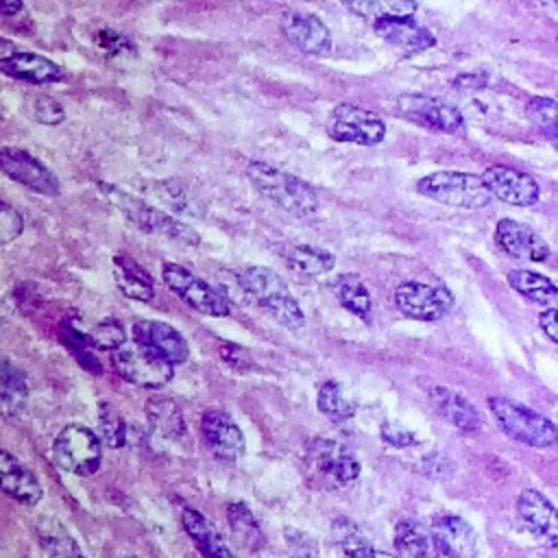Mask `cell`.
Returning a JSON list of instances; mask_svg holds the SVG:
<instances>
[{
  "instance_id": "cell-37",
  "label": "cell",
  "mask_w": 558,
  "mask_h": 558,
  "mask_svg": "<svg viewBox=\"0 0 558 558\" xmlns=\"http://www.w3.org/2000/svg\"><path fill=\"white\" fill-rule=\"evenodd\" d=\"M99 438L110 449H121L127 443V425L123 414L110 401L99 404Z\"/></svg>"
},
{
  "instance_id": "cell-41",
  "label": "cell",
  "mask_w": 558,
  "mask_h": 558,
  "mask_svg": "<svg viewBox=\"0 0 558 558\" xmlns=\"http://www.w3.org/2000/svg\"><path fill=\"white\" fill-rule=\"evenodd\" d=\"M25 230V221L23 216L10 206V203H3L0 206V238H3L5 245L14 243Z\"/></svg>"
},
{
  "instance_id": "cell-13",
  "label": "cell",
  "mask_w": 558,
  "mask_h": 558,
  "mask_svg": "<svg viewBox=\"0 0 558 558\" xmlns=\"http://www.w3.org/2000/svg\"><path fill=\"white\" fill-rule=\"evenodd\" d=\"M280 29L284 38L303 55L321 58L332 51V32L314 14L299 12V10H284L280 14Z\"/></svg>"
},
{
  "instance_id": "cell-4",
  "label": "cell",
  "mask_w": 558,
  "mask_h": 558,
  "mask_svg": "<svg viewBox=\"0 0 558 558\" xmlns=\"http://www.w3.org/2000/svg\"><path fill=\"white\" fill-rule=\"evenodd\" d=\"M488 410L499 430L525 447L549 449L558 443L556 423L514 399L488 397Z\"/></svg>"
},
{
  "instance_id": "cell-24",
  "label": "cell",
  "mask_w": 558,
  "mask_h": 558,
  "mask_svg": "<svg viewBox=\"0 0 558 558\" xmlns=\"http://www.w3.org/2000/svg\"><path fill=\"white\" fill-rule=\"evenodd\" d=\"M430 404L447 423H451L464 434H473L482 427V417L478 408L469 399H464L462 395L449 388H443V386L430 388Z\"/></svg>"
},
{
  "instance_id": "cell-47",
  "label": "cell",
  "mask_w": 558,
  "mask_h": 558,
  "mask_svg": "<svg viewBox=\"0 0 558 558\" xmlns=\"http://www.w3.org/2000/svg\"><path fill=\"white\" fill-rule=\"evenodd\" d=\"M347 556H349V558H399V556H393V554H388V551L375 549V547L369 545V543L354 547Z\"/></svg>"
},
{
  "instance_id": "cell-32",
  "label": "cell",
  "mask_w": 558,
  "mask_h": 558,
  "mask_svg": "<svg viewBox=\"0 0 558 558\" xmlns=\"http://www.w3.org/2000/svg\"><path fill=\"white\" fill-rule=\"evenodd\" d=\"M284 258H286V264L303 277L327 275L336 264L334 253L314 245H293L286 249Z\"/></svg>"
},
{
  "instance_id": "cell-16",
  "label": "cell",
  "mask_w": 558,
  "mask_h": 558,
  "mask_svg": "<svg viewBox=\"0 0 558 558\" xmlns=\"http://www.w3.org/2000/svg\"><path fill=\"white\" fill-rule=\"evenodd\" d=\"M482 179L491 190V195L508 206L532 208L538 203L541 188L536 179H532L521 171H514L510 166H488L482 173Z\"/></svg>"
},
{
  "instance_id": "cell-18",
  "label": "cell",
  "mask_w": 558,
  "mask_h": 558,
  "mask_svg": "<svg viewBox=\"0 0 558 558\" xmlns=\"http://www.w3.org/2000/svg\"><path fill=\"white\" fill-rule=\"evenodd\" d=\"M432 536L438 549L449 558H482L478 532L467 519L458 514H436L432 519Z\"/></svg>"
},
{
  "instance_id": "cell-39",
  "label": "cell",
  "mask_w": 558,
  "mask_h": 558,
  "mask_svg": "<svg viewBox=\"0 0 558 558\" xmlns=\"http://www.w3.org/2000/svg\"><path fill=\"white\" fill-rule=\"evenodd\" d=\"M125 340H127L125 327L116 319H106V321L97 323L92 327V332L88 334L90 347H95L99 351H119V349H123Z\"/></svg>"
},
{
  "instance_id": "cell-36",
  "label": "cell",
  "mask_w": 558,
  "mask_h": 558,
  "mask_svg": "<svg viewBox=\"0 0 558 558\" xmlns=\"http://www.w3.org/2000/svg\"><path fill=\"white\" fill-rule=\"evenodd\" d=\"M317 406L334 423H345L356 414V404L351 401V397H347L345 388L338 382H325L319 388Z\"/></svg>"
},
{
  "instance_id": "cell-3",
  "label": "cell",
  "mask_w": 558,
  "mask_h": 558,
  "mask_svg": "<svg viewBox=\"0 0 558 558\" xmlns=\"http://www.w3.org/2000/svg\"><path fill=\"white\" fill-rule=\"evenodd\" d=\"M99 190L134 227L142 230L147 234L166 236L171 240L193 245V247L201 243V236L193 227L184 225L182 221L166 214L164 210H158V208L145 203L142 199L125 193L123 188L112 186V184H99Z\"/></svg>"
},
{
  "instance_id": "cell-46",
  "label": "cell",
  "mask_w": 558,
  "mask_h": 558,
  "mask_svg": "<svg viewBox=\"0 0 558 558\" xmlns=\"http://www.w3.org/2000/svg\"><path fill=\"white\" fill-rule=\"evenodd\" d=\"M538 327L554 345H558V310H543L538 314Z\"/></svg>"
},
{
  "instance_id": "cell-7",
  "label": "cell",
  "mask_w": 558,
  "mask_h": 558,
  "mask_svg": "<svg viewBox=\"0 0 558 558\" xmlns=\"http://www.w3.org/2000/svg\"><path fill=\"white\" fill-rule=\"evenodd\" d=\"M101 445L103 441L90 427L71 423L58 434L53 454L62 469L75 475H95L101 467Z\"/></svg>"
},
{
  "instance_id": "cell-21",
  "label": "cell",
  "mask_w": 558,
  "mask_h": 558,
  "mask_svg": "<svg viewBox=\"0 0 558 558\" xmlns=\"http://www.w3.org/2000/svg\"><path fill=\"white\" fill-rule=\"evenodd\" d=\"M373 32L401 55H419L432 47H436V38L423 25L410 18H384L373 23Z\"/></svg>"
},
{
  "instance_id": "cell-40",
  "label": "cell",
  "mask_w": 558,
  "mask_h": 558,
  "mask_svg": "<svg viewBox=\"0 0 558 558\" xmlns=\"http://www.w3.org/2000/svg\"><path fill=\"white\" fill-rule=\"evenodd\" d=\"M27 112H29V116L36 119L40 125H49V127L62 125V123L66 121L64 108H62L53 97H47V95L29 97V99H27Z\"/></svg>"
},
{
  "instance_id": "cell-28",
  "label": "cell",
  "mask_w": 558,
  "mask_h": 558,
  "mask_svg": "<svg viewBox=\"0 0 558 558\" xmlns=\"http://www.w3.org/2000/svg\"><path fill=\"white\" fill-rule=\"evenodd\" d=\"M114 280L119 290L134 301H151L156 295L151 275L129 256L114 258Z\"/></svg>"
},
{
  "instance_id": "cell-12",
  "label": "cell",
  "mask_w": 558,
  "mask_h": 558,
  "mask_svg": "<svg viewBox=\"0 0 558 558\" xmlns=\"http://www.w3.org/2000/svg\"><path fill=\"white\" fill-rule=\"evenodd\" d=\"M0 166H3V173L29 188L32 193L45 195V197H60L62 195V186L60 179L55 177L53 171H49L38 158H34L32 153L23 151V149H14V147H5L0 151Z\"/></svg>"
},
{
  "instance_id": "cell-26",
  "label": "cell",
  "mask_w": 558,
  "mask_h": 558,
  "mask_svg": "<svg viewBox=\"0 0 558 558\" xmlns=\"http://www.w3.org/2000/svg\"><path fill=\"white\" fill-rule=\"evenodd\" d=\"M330 290L336 301L354 317L367 321L373 312V299L367 284L356 273H340L330 282Z\"/></svg>"
},
{
  "instance_id": "cell-14",
  "label": "cell",
  "mask_w": 558,
  "mask_h": 558,
  "mask_svg": "<svg viewBox=\"0 0 558 558\" xmlns=\"http://www.w3.org/2000/svg\"><path fill=\"white\" fill-rule=\"evenodd\" d=\"M517 517L545 547H558V508L536 488H523L517 497Z\"/></svg>"
},
{
  "instance_id": "cell-27",
  "label": "cell",
  "mask_w": 558,
  "mask_h": 558,
  "mask_svg": "<svg viewBox=\"0 0 558 558\" xmlns=\"http://www.w3.org/2000/svg\"><path fill=\"white\" fill-rule=\"evenodd\" d=\"M506 280L508 286L528 301L538 303L545 310H558V286L545 275L528 269H514L508 273Z\"/></svg>"
},
{
  "instance_id": "cell-5",
  "label": "cell",
  "mask_w": 558,
  "mask_h": 558,
  "mask_svg": "<svg viewBox=\"0 0 558 558\" xmlns=\"http://www.w3.org/2000/svg\"><path fill=\"white\" fill-rule=\"evenodd\" d=\"M417 193L425 199L458 210H482L493 199L480 175L462 171L430 173L417 182Z\"/></svg>"
},
{
  "instance_id": "cell-34",
  "label": "cell",
  "mask_w": 558,
  "mask_h": 558,
  "mask_svg": "<svg viewBox=\"0 0 558 558\" xmlns=\"http://www.w3.org/2000/svg\"><path fill=\"white\" fill-rule=\"evenodd\" d=\"M147 417L151 427L164 438H179L186 432L182 408L173 399H166V397L149 399Z\"/></svg>"
},
{
  "instance_id": "cell-48",
  "label": "cell",
  "mask_w": 558,
  "mask_h": 558,
  "mask_svg": "<svg viewBox=\"0 0 558 558\" xmlns=\"http://www.w3.org/2000/svg\"><path fill=\"white\" fill-rule=\"evenodd\" d=\"M23 10H25L23 0H3V16H5V18L18 16Z\"/></svg>"
},
{
  "instance_id": "cell-44",
  "label": "cell",
  "mask_w": 558,
  "mask_h": 558,
  "mask_svg": "<svg viewBox=\"0 0 558 558\" xmlns=\"http://www.w3.org/2000/svg\"><path fill=\"white\" fill-rule=\"evenodd\" d=\"M219 351H221V358H223L230 367H234V369H238V371H247V369L253 367V358L249 356V351H247L245 347L236 345V343H221V345H219Z\"/></svg>"
},
{
  "instance_id": "cell-38",
  "label": "cell",
  "mask_w": 558,
  "mask_h": 558,
  "mask_svg": "<svg viewBox=\"0 0 558 558\" xmlns=\"http://www.w3.org/2000/svg\"><path fill=\"white\" fill-rule=\"evenodd\" d=\"M528 121L543 136L558 142V101L547 97H534L528 103Z\"/></svg>"
},
{
  "instance_id": "cell-45",
  "label": "cell",
  "mask_w": 558,
  "mask_h": 558,
  "mask_svg": "<svg viewBox=\"0 0 558 558\" xmlns=\"http://www.w3.org/2000/svg\"><path fill=\"white\" fill-rule=\"evenodd\" d=\"M382 438L386 443H390L393 447H412V445L419 443L414 432H410L408 427H404V425H399L395 421H388V423L382 425Z\"/></svg>"
},
{
  "instance_id": "cell-8",
  "label": "cell",
  "mask_w": 558,
  "mask_h": 558,
  "mask_svg": "<svg viewBox=\"0 0 558 558\" xmlns=\"http://www.w3.org/2000/svg\"><path fill=\"white\" fill-rule=\"evenodd\" d=\"M395 306L412 321H438L454 308V295L443 284L404 282L395 288Z\"/></svg>"
},
{
  "instance_id": "cell-2",
  "label": "cell",
  "mask_w": 558,
  "mask_h": 558,
  "mask_svg": "<svg viewBox=\"0 0 558 558\" xmlns=\"http://www.w3.org/2000/svg\"><path fill=\"white\" fill-rule=\"evenodd\" d=\"M247 179L262 197H266L290 216L308 219L319 212L317 190L297 175H290L264 162H249Z\"/></svg>"
},
{
  "instance_id": "cell-20",
  "label": "cell",
  "mask_w": 558,
  "mask_h": 558,
  "mask_svg": "<svg viewBox=\"0 0 558 558\" xmlns=\"http://www.w3.org/2000/svg\"><path fill=\"white\" fill-rule=\"evenodd\" d=\"M201 432L206 438V445L210 447V451L225 462H234L238 460L245 449V434L243 430L236 425V421L223 412V410H210L203 414L201 421Z\"/></svg>"
},
{
  "instance_id": "cell-42",
  "label": "cell",
  "mask_w": 558,
  "mask_h": 558,
  "mask_svg": "<svg viewBox=\"0 0 558 558\" xmlns=\"http://www.w3.org/2000/svg\"><path fill=\"white\" fill-rule=\"evenodd\" d=\"M332 532H334V536H336V543L343 547V551L345 554H349L354 547H358V545H364V543H369L367 538H364V534L351 523V521H345V519H340V521H336L334 523V528H332Z\"/></svg>"
},
{
  "instance_id": "cell-1",
  "label": "cell",
  "mask_w": 558,
  "mask_h": 558,
  "mask_svg": "<svg viewBox=\"0 0 558 558\" xmlns=\"http://www.w3.org/2000/svg\"><path fill=\"white\" fill-rule=\"evenodd\" d=\"M240 286L247 301L262 308L280 325L290 332H299L306 325V314L299 301L293 297L286 282L266 266H249L240 273Z\"/></svg>"
},
{
  "instance_id": "cell-33",
  "label": "cell",
  "mask_w": 558,
  "mask_h": 558,
  "mask_svg": "<svg viewBox=\"0 0 558 558\" xmlns=\"http://www.w3.org/2000/svg\"><path fill=\"white\" fill-rule=\"evenodd\" d=\"M27 380L18 367L10 360H3L0 367V401H3V414L8 419L18 417L27 406Z\"/></svg>"
},
{
  "instance_id": "cell-31",
  "label": "cell",
  "mask_w": 558,
  "mask_h": 558,
  "mask_svg": "<svg viewBox=\"0 0 558 558\" xmlns=\"http://www.w3.org/2000/svg\"><path fill=\"white\" fill-rule=\"evenodd\" d=\"M36 534L51 558H84L73 534L53 517H40L36 521Z\"/></svg>"
},
{
  "instance_id": "cell-15",
  "label": "cell",
  "mask_w": 558,
  "mask_h": 558,
  "mask_svg": "<svg viewBox=\"0 0 558 558\" xmlns=\"http://www.w3.org/2000/svg\"><path fill=\"white\" fill-rule=\"evenodd\" d=\"M0 69H3L5 75H10L14 79H21L27 84H38V86L58 84L64 79V71L55 62H51L38 53L18 51L8 40L0 42Z\"/></svg>"
},
{
  "instance_id": "cell-22",
  "label": "cell",
  "mask_w": 558,
  "mask_h": 558,
  "mask_svg": "<svg viewBox=\"0 0 558 558\" xmlns=\"http://www.w3.org/2000/svg\"><path fill=\"white\" fill-rule=\"evenodd\" d=\"M310 460L312 464L332 482L336 484H349L360 475V462L358 458L340 443L317 438L310 443Z\"/></svg>"
},
{
  "instance_id": "cell-11",
  "label": "cell",
  "mask_w": 558,
  "mask_h": 558,
  "mask_svg": "<svg viewBox=\"0 0 558 558\" xmlns=\"http://www.w3.org/2000/svg\"><path fill=\"white\" fill-rule=\"evenodd\" d=\"M112 362L123 380L140 388H162L175 375V367L171 362L158 358L140 345L134 349L114 351Z\"/></svg>"
},
{
  "instance_id": "cell-25",
  "label": "cell",
  "mask_w": 558,
  "mask_h": 558,
  "mask_svg": "<svg viewBox=\"0 0 558 558\" xmlns=\"http://www.w3.org/2000/svg\"><path fill=\"white\" fill-rule=\"evenodd\" d=\"M182 525L203 558H236L230 545L223 541L221 532L201 512L186 508L182 512Z\"/></svg>"
},
{
  "instance_id": "cell-35",
  "label": "cell",
  "mask_w": 558,
  "mask_h": 558,
  "mask_svg": "<svg viewBox=\"0 0 558 558\" xmlns=\"http://www.w3.org/2000/svg\"><path fill=\"white\" fill-rule=\"evenodd\" d=\"M227 519H230V528H232L234 536L238 538V543L243 547L256 551L264 545L262 528L247 504H232L227 508Z\"/></svg>"
},
{
  "instance_id": "cell-23",
  "label": "cell",
  "mask_w": 558,
  "mask_h": 558,
  "mask_svg": "<svg viewBox=\"0 0 558 558\" xmlns=\"http://www.w3.org/2000/svg\"><path fill=\"white\" fill-rule=\"evenodd\" d=\"M0 473H3V491L25 506H36L45 497V488L36 473L25 467L10 451L0 454Z\"/></svg>"
},
{
  "instance_id": "cell-10",
  "label": "cell",
  "mask_w": 558,
  "mask_h": 558,
  "mask_svg": "<svg viewBox=\"0 0 558 558\" xmlns=\"http://www.w3.org/2000/svg\"><path fill=\"white\" fill-rule=\"evenodd\" d=\"M395 112L408 123L438 134H458L464 127V119L454 106L427 95H401Z\"/></svg>"
},
{
  "instance_id": "cell-6",
  "label": "cell",
  "mask_w": 558,
  "mask_h": 558,
  "mask_svg": "<svg viewBox=\"0 0 558 558\" xmlns=\"http://www.w3.org/2000/svg\"><path fill=\"white\" fill-rule=\"evenodd\" d=\"M162 280H164L166 288L171 293H175L193 310H197L206 317H214V319L230 317V312H232L230 297L225 293L216 290L214 286H210L206 280H201L193 271H188L186 266L175 264V262L164 264Z\"/></svg>"
},
{
  "instance_id": "cell-49",
  "label": "cell",
  "mask_w": 558,
  "mask_h": 558,
  "mask_svg": "<svg viewBox=\"0 0 558 558\" xmlns=\"http://www.w3.org/2000/svg\"><path fill=\"white\" fill-rule=\"evenodd\" d=\"M554 3H556V5H558V0H554Z\"/></svg>"
},
{
  "instance_id": "cell-30",
  "label": "cell",
  "mask_w": 558,
  "mask_h": 558,
  "mask_svg": "<svg viewBox=\"0 0 558 558\" xmlns=\"http://www.w3.org/2000/svg\"><path fill=\"white\" fill-rule=\"evenodd\" d=\"M343 8L371 23H380L384 18H410L417 14V0H340Z\"/></svg>"
},
{
  "instance_id": "cell-43",
  "label": "cell",
  "mask_w": 558,
  "mask_h": 558,
  "mask_svg": "<svg viewBox=\"0 0 558 558\" xmlns=\"http://www.w3.org/2000/svg\"><path fill=\"white\" fill-rule=\"evenodd\" d=\"M97 45H99L101 51H106L112 58H123L125 53H134L132 42L125 36H121V34H116L112 29L99 32L97 34Z\"/></svg>"
},
{
  "instance_id": "cell-17",
  "label": "cell",
  "mask_w": 558,
  "mask_h": 558,
  "mask_svg": "<svg viewBox=\"0 0 558 558\" xmlns=\"http://www.w3.org/2000/svg\"><path fill=\"white\" fill-rule=\"evenodd\" d=\"M495 245L510 258L521 262L543 264L551 258L547 243L528 225L514 219H501L495 225Z\"/></svg>"
},
{
  "instance_id": "cell-29",
  "label": "cell",
  "mask_w": 558,
  "mask_h": 558,
  "mask_svg": "<svg viewBox=\"0 0 558 558\" xmlns=\"http://www.w3.org/2000/svg\"><path fill=\"white\" fill-rule=\"evenodd\" d=\"M393 543L399 558H436L441 551L432 532L417 521H399Z\"/></svg>"
},
{
  "instance_id": "cell-9",
  "label": "cell",
  "mask_w": 558,
  "mask_h": 558,
  "mask_svg": "<svg viewBox=\"0 0 558 558\" xmlns=\"http://www.w3.org/2000/svg\"><path fill=\"white\" fill-rule=\"evenodd\" d=\"M327 134L336 142L358 145V147H377L386 138V123L358 106L340 103L334 108Z\"/></svg>"
},
{
  "instance_id": "cell-19",
  "label": "cell",
  "mask_w": 558,
  "mask_h": 558,
  "mask_svg": "<svg viewBox=\"0 0 558 558\" xmlns=\"http://www.w3.org/2000/svg\"><path fill=\"white\" fill-rule=\"evenodd\" d=\"M134 340L173 367L184 364L190 358L186 338L179 334V330L164 321H138L134 325Z\"/></svg>"
}]
</instances>
